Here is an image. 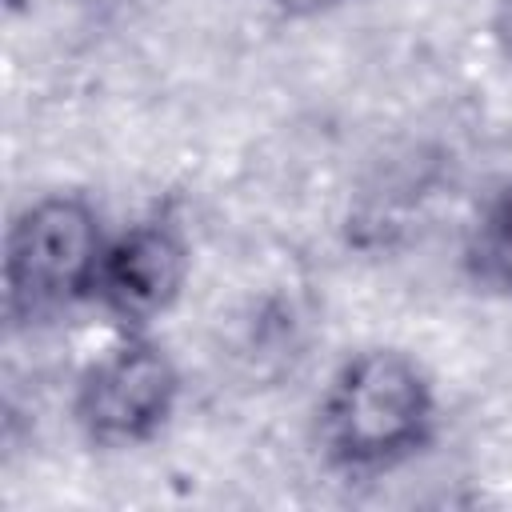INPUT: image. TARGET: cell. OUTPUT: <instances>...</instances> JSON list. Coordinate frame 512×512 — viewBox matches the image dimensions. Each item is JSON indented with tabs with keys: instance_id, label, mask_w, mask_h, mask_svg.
<instances>
[{
	"instance_id": "obj_1",
	"label": "cell",
	"mask_w": 512,
	"mask_h": 512,
	"mask_svg": "<svg viewBox=\"0 0 512 512\" xmlns=\"http://www.w3.org/2000/svg\"><path fill=\"white\" fill-rule=\"evenodd\" d=\"M440 436V392L424 360L396 344L348 352L312 408L320 464L356 484L416 464Z\"/></svg>"
},
{
	"instance_id": "obj_2",
	"label": "cell",
	"mask_w": 512,
	"mask_h": 512,
	"mask_svg": "<svg viewBox=\"0 0 512 512\" xmlns=\"http://www.w3.org/2000/svg\"><path fill=\"white\" fill-rule=\"evenodd\" d=\"M100 204L76 188H52L12 212L4 232V320L12 332L44 328L92 308L108 244Z\"/></svg>"
},
{
	"instance_id": "obj_3",
	"label": "cell",
	"mask_w": 512,
	"mask_h": 512,
	"mask_svg": "<svg viewBox=\"0 0 512 512\" xmlns=\"http://www.w3.org/2000/svg\"><path fill=\"white\" fill-rule=\"evenodd\" d=\"M184 396L176 356L152 332L116 340L80 368L68 400L76 436L96 452H136L168 432Z\"/></svg>"
},
{
	"instance_id": "obj_4",
	"label": "cell",
	"mask_w": 512,
	"mask_h": 512,
	"mask_svg": "<svg viewBox=\"0 0 512 512\" xmlns=\"http://www.w3.org/2000/svg\"><path fill=\"white\" fill-rule=\"evenodd\" d=\"M192 280V236L176 200H156L108 236L92 308L116 332H152Z\"/></svg>"
},
{
	"instance_id": "obj_5",
	"label": "cell",
	"mask_w": 512,
	"mask_h": 512,
	"mask_svg": "<svg viewBox=\"0 0 512 512\" xmlns=\"http://www.w3.org/2000/svg\"><path fill=\"white\" fill-rule=\"evenodd\" d=\"M456 268L476 296L512 300V176H500L472 204L460 244Z\"/></svg>"
},
{
	"instance_id": "obj_6",
	"label": "cell",
	"mask_w": 512,
	"mask_h": 512,
	"mask_svg": "<svg viewBox=\"0 0 512 512\" xmlns=\"http://www.w3.org/2000/svg\"><path fill=\"white\" fill-rule=\"evenodd\" d=\"M268 12L276 20H288V24H308V20H320V16H332L340 12L344 4L352 0H264Z\"/></svg>"
},
{
	"instance_id": "obj_7",
	"label": "cell",
	"mask_w": 512,
	"mask_h": 512,
	"mask_svg": "<svg viewBox=\"0 0 512 512\" xmlns=\"http://www.w3.org/2000/svg\"><path fill=\"white\" fill-rule=\"evenodd\" d=\"M488 32L496 52L512 64V0H492V16H488Z\"/></svg>"
}]
</instances>
